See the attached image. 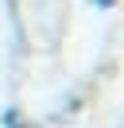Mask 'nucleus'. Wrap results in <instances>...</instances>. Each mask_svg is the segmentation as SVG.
<instances>
[{"mask_svg":"<svg viewBox=\"0 0 124 128\" xmlns=\"http://www.w3.org/2000/svg\"><path fill=\"white\" fill-rule=\"evenodd\" d=\"M93 4H97V8H112L116 0H93Z\"/></svg>","mask_w":124,"mask_h":128,"instance_id":"f257e3e1","label":"nucleus"}]
</instances>
